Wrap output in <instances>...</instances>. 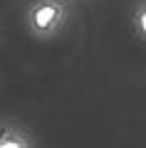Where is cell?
<instances>
[{
    "label": "cell",
    "mask_w": 146,
    "mask_h": 148,
    "mask_svg": "<svg viewBox=\"0 0 146 148\" xmlns=\"http://www.w3.org/2000/svg\"><path fill=\"white\" fill-rule=\"evenodd\" d=\"M55 15H57V10H55L52 5H47V8H42V10H37V15H35L37 27H47L50 22L55 20Z\"/></svg>",
    "instance_id": "1"
},
{
    "label": "cell",
    "mask_w": 146,
    "mask_h": 148,
    "mask_svg": "<svg viewBox=\"0 0 146 148\" xmlns=\"http://www.w3.org/2000/svg\"><path fill=\"white\" fill-rule=\"evenodd\" d=\"M3 148H17V143H5Z\"/></svg>",
    "instance_id": "2"
},
{
    "label": "cell",
    "mask_w": 146,
    "mask_h": 148,
    "mask_svg": "<svg viewBox=\"0 0 146 148\" xmlns=\"http://www.w3.org/2000/svg\"><path fill=\"white\" fill-rule=\"evenodd\" d=\"M141 25H144V30H146V15H144V20H141Z\"/></svg>",
    "instance_id": "3"
}]
</instances>
